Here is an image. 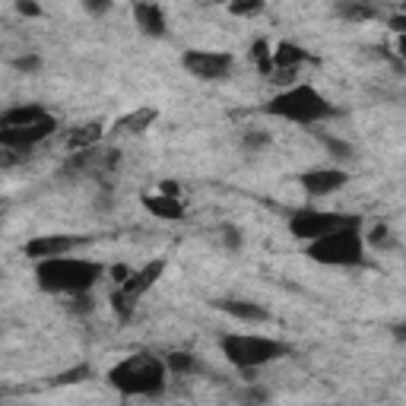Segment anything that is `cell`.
I'll return each instance as SVG.
<instances>
[{
  "label": "cell",
  "mask_w": 406,
  "mask_h": 406,
  "mask_svg": "<svg viewBox=\"0 0 406 406\" xmlns=\"http://www.w3.org/2000/svg\"><path fill=\"white\" fill-rule=\"evenodd\" d=\"M38 286L45 292H64V296H80L95 286V279L102 277V267L83 257H45L35 267Z\"/></svg>",
  "instance_id": "1"
},
{
  "label": "cell",
  "mask_w": 406,
  "mask_h": 406,
  "mask_svg": "<svg viewBox=\"0 0 406 406\" xmlns=\"http://www.w3.org/2000/svg\"><path fill=\"white\" fill-rule=\"evenodd\" d=\"M108 381L115 384L121 394L143 397V394H159L166 388V362H159L156 356H130L124 362H117L108 371Z\"/></svg>",
  "instance_id": "2"
},
{
  "label": "cell",
  "mask_w": 406,
  "mask_h": 406,
  "mask_svg": "<svg viewBox=\"0 0 406 406\" xmlns=\"http://www.w3.org/2000/svg\"><path fill=\"white\" fill-rule=\"evenodd\" d=\"M267 115H277L286 117V121H296V124H314V121H324V117L333 115L330 102L311 86H296L289 93H279L277 99L267 102Z\"/></svg>",
  "instance_id": "3"
},
{
  "label": "cell",
  "mask_w": 406,
  "mask_h": 406,
  "mask_svg": "<svg viewBox=\"0 0 406 406\" xmlns=\"http://www.w3.org/2000/svg\"><path fill=\"white\" fill-rule=\"evenodd\" d=\"M365 245L359 238V228H343V232H330L320 238L308 241V257L318 264H330V267H356L365 257Z\"/></svg>",
  "instance_id": "4"
},
{
  "label": "cell",
  "mask_w": 406,
  "mask_h": 406,
  "mask_svg": "<svg viewBox=\"0 0 406 406\" xmlns=\"http://www.w3.org/2000/svg\"><path fill=\"white\" fill-rule=\"evenodd\" d=\"M219 346L228 356V362L238 365L241 371H254L260 365L273 362V359L286 356V346L279 340H267V337H241V333H232V337H222Z\"/></svg>",
  "instance_id": "5"
},
{
  "label": "cell",
  "mask_w": 406,
  "mask_h": 406,
  "mask_svg": "<svg viewBox=\"0 0 406 406\" xmlns=\"http://www.w3.org/2000/svg\"><path fill=\"white\" fill-rule=\"evenodd\" d=\"M362 219L352 213H320V209H302L289 219V232L296 238L314 241L320 235H330V232H343V228H359Z\"/></svg>",
  "instance_id": "6"
},
{
  "label": "cell",
  "mask_w": 406,
  "mask_h": 406,
  "mask_svg": "<svg viewBox=\"0 0 406 406\" xmlns=\"http://www.w3.org/2000/svg\"><path fill=\"white\" fill-rule=\"evenodd\" d=\"M54 127H57V121L51 115H45L42 121H35V124H25V127H0V146L25 153V149H32L35 143H42L48 134H54Z\"/></svg>",
  "instance_id": "7"
},
{
  "label": "cell",
  "mask_w": 406,
  "mask_h": 406,
  "mask_svg": "<svg viewBox=\"0 0 406 406\" xmlns=\"http://www.w3.org/2000/svg\"><path fill=\"white\" fill-rule=\"evenodd\" d=\"M187 74L200 76V80H222L232 70V54H219V51H187L181 57Z\"/></svg>",
  "instance_id": "8"
},
{
  "label": "cell",
  "mask_w": 406,
  "mask_h": 406,
  "mask_svg": "<svg viewBox=\"0 0 406 406\" xmlns=\"http://www.w3.org/2000/svg\"><path fill=\"white\" fill-rule=\"evenodd\" d=\"M80 245H86V238H76V235H38L25 245V254L32 260H45V257H61V254L76 251Z\"/></svg>",
  "instance_id": "9"
},
{
  "label": "cell",
  "mask_w": 406,
  "mask_h": 406,
  "mask_svg": "<svg viewBox=\"0 0 406 406\" xmlns=\"http://www.w3.org/2000/svg\"><path fill=\"white\" fill-rule=\"evenodd\" d=\"M298 181H302V187L311 197H324L330 191H340L349 181V175L343 168H314V172H305Z\"/></svg>",
  "instance_id": "10"
},
{
  "label": "cell",
  "mask_w": 406,
  "mask_h": 406,
  "mask_svg": "<svg viewBox=\"0 0 406 406\" xmlns=\"http://www.w3.org/2000/svg\"><path fill=\"white\" fill-rule=\"evenodd\" d=\"M162 270H166V264H162V260H153V264H146L143 270H134V273H130V277L121 283V292L130 298V302H137V298H140L143 292H146L149 286H153L156 279L162 277Z\"/></svg>",
  "instance_id": "11"
},
{
  "label": "cell",
  "mask_w": 406,
  "mask_h": 406,
  "mask_svg": "<svg viewBox=\"0 0 406 406\" xmlns=\"http://www.w3.org/2000/svg\"><path fill=\"white\" fill-rule=\"evenodd\" d=\"M134 19H137V25H140L143 35H153V38L166 35V16H162V10L156 4H137Z\"/></svg>",
  "instance_id": "12"
},
{
  "label": "cell",
  "mask_w": 406,
  "mask_h": 406,
  "mask_svg": "<svg viewBox=\"0 0 406 406\" xmlns=\"http://www.w3.org/2000/svg\"><path fill=\"white\" fill-rule=\"evenodd\" d=\"M143 207L159 219H185V203L178 197H168V194H146Z\"/></svg>",
  "instance_id": "13"
},
{
  "label": "cell",
  "mask_w": 406,
  "mask_h": 406,
  "mask_svg": "<svg viewBox=\"0 0 406 406\" xmlns=\"http://www.w3.org/2000/svg\"><path fill=\"white\" fill-rule=\"evenodd\" d=\"M45 117L42 105H19V108H10L6 115H0V127H25V124H35Z\"/></svg>",
  "instance_id": "14"
},
{
  "label": "cell",
  "mask_w": 406,
  "mask_h": 406,
  "mask_svg": "<svg viewBox=\"0 0 406 406\" xmlns=\"http://www.w3.org/2000/svg\"><path fill=\"white\" fill-rule=\"evenodd\" d=\"M270 61H273V67L277 70H296L298 64L305 61V51L298 48V45H292V42H279L277 51H270Z\"/></svg>",
  "instance_id": "15"
},
{
  "label": "cell",
  "mask_w": 406,
  "mask_h": 406,
  "mask_svg": "<svg viewBox=\"0 0 406 406\" xmlns=\"http://www.w3.org/2000/svg\"><path fill=\"white\" fill-rule=\"evenodd\" d=\"M99 140H102V124L93 121V124H83V127H76L74 134L67 137V146L70 149H89V146H95Z\"/></svg>",
  "instance_id": "16"
},
{
  "label": "cell",
  "mask_w": 406,
  "mask_h": 406,
  "mask_svg": "<svg viewBox=\"0 0 406 406\" xmlns=\"http://www.w3.org/2000/svg\"><path fill=\"white\" fill-rule=\"evenodd\" d=\"M216 308L232 318H241V320H267V311L254 302H216Z\"/></svg>",
  "instance_id": "17"
},
{
  "label": "cell",
  "mask_w": 406,
  "mask_h": 406,
  "mask_svg": "<svg viewBox=\"0 0 406 406\" xmlns=\"http://www.w3.org/2000/svg\"><path fill=\"white\" fill-rule=\"evenodd\" d=\"M153 121H156V108H140V111H130V115H124L121 121H117V127L140 134V130L153 127Z\"/></svg>",
  "instance_id": "18"
},
{
  "label": "cell",
  "mask_w": 406,
  "mask_h": 406,
  "mask_svg": "<svg viewBox=\"0 0 406 406\" xmlns=\"http://www.w3.org/2000/svg\"><path fill=\"white\" fill-rule=\"evenodd\" d=\"M337 13L343 19H371L375 16V10H371L369 4H362V0H340Z\"/></svg>",
  "instance_id": "19"
},
{
  "label": "cell",
  "mask_w": 406,
  "mask_h": 406,
  "mask_svg": "<svg viewBox=\"0 0 406 406\" xmlns=\"http://www.w3.org/2000/svg\"><path fill=\"white\" fill-rule=\"evenodd\" d=\"M166 369L181 371V375H185V371H194V369H197V359H194L191 352H172V356L166 359Z\"/></svg>",
  "instance_id": "20"
},
{
  "label": "cell",
  "mask_w": 406,
  "mask_h": 406,
  "mask_svg": "<svg viewBox=\"0 0 406 406\" xmlns=\"http://www.w3.org/2000/svg\"><path fill=\"white\" fill-rule=\"evenodd\" d=\"M251 61H257L260 74H270L273 61H270V48H267V42H254L251 45Z\"/></svg>",
  "instance_id": "21"
},
{
  "label": "cell",
  "mask_w": 406,
  "mask_h": 406,
  "mask_svg": "<svg viewBox=\"0 0 406 406\" xmlns=\"http://www.w3.org/2000/svg\"><path fill=\"white\" fill-rule=\"evenodd\" d=\"M228 10L235 16H254V13L264 10V0H228Z\"/></svg>",
  "instance_id": "22"
},
{
  "label": "cell",
  "mask_w": 406,
  "mask_h": 406,
  "mask_svg": "<svg viewBox=\"0 0 406 406\" xmlns=\"http://www.w3.org/2000/svg\"><path fill=\"white\" fill-rule=\"evenodd\" d=\"M111 305H115V311H117V318H121V320H127L130 311H134V302H130V298L124 296L121 289H117L115 296H111Z\"/></svg>",
  "instance_id": "23"
},
{
  "label": "cell",
  "mask_w": 406,
  "mask_h": 406,
  "mask_svg": "<svg viewBox=\"0 0 406 406\" xmlns=\"http://www.w3.org/2000/svg\"><path fill=\"white\" fill-rule=\"evenodd\" d=\"M320 140H324V146L330 149L333 156H340V159H349V156H352V146H349V143L337 140V137H320Z\"/></svg>",
  "instance_id": "24"
},
{
  "label": "cell",
  "mask_w": 406,
  "mask_h": 406,
  "mask_svg": "<svg viewBox=\"0 0 406 406\" xmlns=\"http://www.w3.org/2000/svg\"><path fill=\"white\" fill-rule=\"evenodd\" d=\"M16 70H23V74H35L38 67H42V57L38 54H25V57H16V64H13Z\"/></svg>",
  "instance_id": "25"
},
{
  "label": "cell",
  "mask_w": 406,
  "mask_h": 406,
  "mask_svg": "<svg viewBox=\"0 0 406 406\" xmlns=\"http://www.w3.org/2000/svg\"><path fill=\"white\" fill-rule=\"evenodd\" d=\"M388 245H390V228L375 226V232H371V248H388Z\"/></svg>",
  "instance_id": "26"
},
{
  "label": "cell",
  "mask_w": 406,
  "mask_h": 406,
  "mask_svg": "<svg viewBox=\"0 0 406 406\" xmlns=\"http://www.w3.org/2000/svg\"><path fill=\"white\" fill-rule=\"evenodd\" d=\"M83 378H89V369H86V365H80V369H74V371H67V375H61V378H57V384H76V381H83Z\"/></svg>",
  "instance_id": "27"
},
{
  "label": "cell",
  "mask_w": 406,
  "mask_h": 406,
  "mask_svg": "<svg viewBox=\"0 0 406 406\" xmlns=\"http://www.w3.org/2000/svg\"><path fill=\"white\" fill-rule=\"evenodd\" d=\"M16 10L23 13V16H42V6H38L35 0H16Z\"/></svg>",
  "instance_id": "28"
},
{
  "label": "cell",
  "mask_w": 406,
  "mask_h": 406,
  "mask_svg": "<svg viewBox=\"0 0 406 406\" xmlns=\"http://www.w3.org/2000/svg\"><path fill=\"white\" fill-rule=\"evenodd\" d=\"M267 140H270L267 134H248L245 137V146L248 149H260V146H267Z\"/></svg>",
  "instance_id": "29"
},
{
  "label": "cell",
  "mask_w": 406,
  "mask_h": 406,
  "mask_svg": "<svg viewBox=\"0 0 406 406\" xmlns=\"http://www.w3.org/2000/svg\"><path fill=\"white\" fill-rule=\"evenodd\" d=\"M83 6H86L89 13H108L111 0H83Z\"/></svg>",
  "instance_id": "30"
},
{
  "label": "cell",
  "mask_w": 406,
  "mask_h": 406,
  "mask_svg": "<svg viewBox=\"0 0 406 406\" xmlns=\"http://www.w3.org/2000/svg\"><path fill=\"white\" fill-rule=\"evenodd\" d=\"M130 273H134V270H130V267H124V264H115V267H111V277H115V283H117V286H121L124 279L130 277Z\"/></svg>",
  "instance_id": "31"
},
{
  "label": "cell",
  "mask_w": 406,
  "mask_h": 406,
  "mask_svg": "<svg viewBox=\"0 0 406 406\" xmlns=\"http://www.w3.org/2000/svg\"><path fill=\"white\" fill-rule=\"evenodd\" d=\"M19 159H23V153H19V149H10V153H0V166H16Z\"/></svg>",
  "instance_id": "32"
},
{
  "label": "cell",
  "mask_w": 406,
  "mask_h": 406,
  "mask_svg": "<svg viewBox=\"0 0 406 406\" xmlns=\"http://www.w3.org/2000/svg\"><path fill=\"white\" fill-rule=\"evenodd\" d=\"M226 245H228V248H232V251H235V248H238V245H241V235H238V228H232V226H228V228H226Z\"/></svg>",
  "instance_id": "33"
},
{
  "label": "cell",
  "mask_w": 406,
  "mask_h": 406,
  "mask_svg": "<svg viewBox=\"0 0 406 406\" xmlns=\"http://www.w3.org/2000/svg\"><path fill=\"white\" fill-rule=\"evenodd\" d=\"M162 194H168V197H181V187L175 185V181H166V185H162Z\"/></svg>",
  "instance_id": "34"
},
{
  "label": "cell",
  "mask_w": 406,
  "mask_h": 406,
  "mask_svg": "<svg viewBox=\"0 0 406 406\" xmlns=\"http://www.w3.org/2000/svg\"><path fill=\"white\" fill-rule=\"evenodd\" d=\"M390 29H394V32H403V29H406V19H403V16H394V19H390Z\"/></svg>",
  "instance_id": "35"
}]
</instances>
